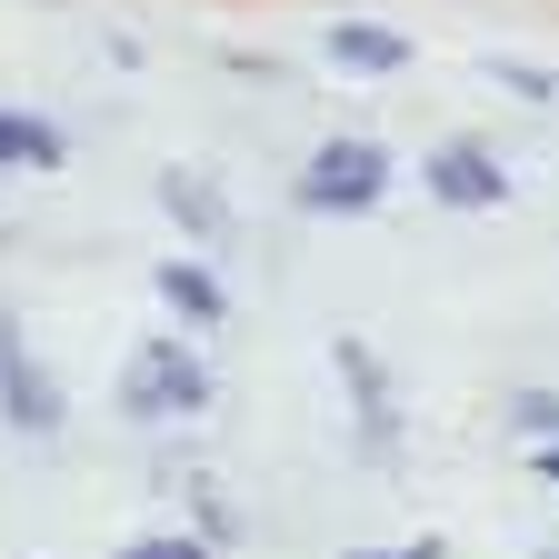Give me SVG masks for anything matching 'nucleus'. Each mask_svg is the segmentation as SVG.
Masks as SVG:
<instances>
[{
	"label": "nucleus",
	"mask_w": 559,
	"mask_h": 559,
	"mask_svg": "<svg viewBox=\"0 0 559 559\" xmlns=\"http://www.w3.org/2000/svg\"><path fill=\"white\" fill-rule=\"evenodd\" d=\"M120 409H130V419H200V409H210L200 349H180V340H140L130 370H120Z\"/></svg>",
	"instance_id": "f257e3e1"
},
{
	"label": "nucleus",
	"mask_w": 559,
	"mask_h": 559,
	"mask_svg": "<svg viewBox=\"0 0 559 559\" xmlns=\"http://www.w3.org/2000/svg\"><path fill=\"white\" fill-rule=\"evenodd\" d=\"M380 190H390V151L380 140H320V151L300 160V200L310 210H380Z\"/></svg>",
	"instance_id": "f03ea898"
},
{
	"label": "nucleus",
	"mask_w": 559,
	"mask_h": 559,
	"mask_svg": "<svg viewBox=\"0 0 559 559\" xmlns=\"http://www.w3.org/2000/svg\"><path fill=\"white\" fill-rule=\"evenodd\" d=\"M0 419H11V430H31V440L60 430V380L40 370V349L21 340V320H0Z\"/></svg>",
	"instance_id": "7ed1b4c3"
},
{
	"label": "nucleus",
	"mask_w": 559,
	"mask_h": 559,
	"mask_svg": "<svg viewBox=\"0 0 559 559\" xmlns=\"http://www.w3.org/2000/svg\"><path fill=\"white\" fill-rule=\"evenodd\" d=\"M430 190L450 210H500L510 170H500V151H479V140H440V151H430Z\"/></svg>",
	"instance_id": "20e7f679"
},
{
	"label": "nucleus",
	"mask_w": 559,
	"mask_h": 559,
	"mask_svg": "<svg viewBox=\"0 0 559 559\" xmlns=\"http://www.w3.org/2000/svg\"><path fill=\"white\" fill-rule=\"evenodd\" d=\"M340 70H380V81H400L409 70V40L400 31H380V21H330V40H320Z\"/></svg>",
	"instance_id": "39448f33"
},
{
	"label": "nucleus",
	"mask_w": 559,
	"mask_h": 559,
	"mask_svg": "<svg viewBox=\"0 0 559 559\" xmlns=\"http://www.w3.org/2000/svg\"><path fill=\"white\" fill-rule=\"evenodd\" d=\"M60 160H70L60 120H40V110H0V170H60Z\"/></svg>",
	"instance_id": "423d86ee"
},
{
	"label": "nucleus",
	"mask_w": 559,
	"mask_h": 559,
	"mask_svg": "<svg viewBox=\"0 0 559 559\" xmlns=\"http://www.w3.org/2000/svg\"><path fill=\"white\" fill-rule=\"evenodd\" d=\"M160 210L190 240H230V210H221V190H210L200 170H160Z\"/></svg>",
	"instance_id": "0eeeda50"
},
{
	"label": "nucleus",
	"mask_w": 559,
	"mask_h": 559,
	"mask_svg": "<svg viewBox=\"0 0 559 559\" xmlns=\"http://www.w3.org/2000/svg\"><path fill=\"white\" fill-rule=\"evenodd\" d=\"M160 300H170L180 320H200V330H210V320H230V300H221V280H210L200 260H160Z\"/></svg>",
	"instance_id": "6e6552de"
},
{
	"label": "nucleus",
	"mask_w": 559,
	"mask_h": 559,
	"mask_svg": "<svg viewBox=\"0 0 559 559\" xmlns=\"http://www.w3.org/2000/svg\"><path fill=\"white\" fill-rule=\"evenodd\" d=\"M340 370H349V390H360V419H370V440H390V380H380V360L360 340H340Z\"/></svg>",
	"instance_id": "1a4fd4ad"
},
{
	"label": "nucleus",
	"mask_w": 559,
	"mask_h": 559,
	"mask_svg": "<svg viewBox=\"0 0 559 559\" xmlns=\"http://www.w3.org/2000/svg\"><path fill=\"white\" fill-rule=\"evenodd\" d=\"M489 81H500L510 100H530V110H549V100H559V70H539V60H489Z\"/></svg>",
	"instance_id": "9d476101"
},
{
	"label": "nucleus",
	"mask_w": 559,
	"mask_h": 559,
	"mask_svg": "<svg viewBox=\"0 0 559 559\" xmlns=\"http://www.w3.org/2000/svg\"><path fill=\"white\" fill-rule=\"evenodd\" d=\"M510 419H520L530 440H559V390H520V400H510Z\"/></svg>",
	"instance_id": "9b49d317"
},
{
	"label": "nucleus",
	"mask_w": 559,
	"mask_h": 559,
	"mask_svg": "<svg viewBox=\"0 0 559 559\" xmlns=\"http://www.w3.org/2000/svg\"><path fill=\"white\" fill-rule=\"evenodd\" d=\"M120 559H210V549H200V539H130Z\"/></svg>",
	"instance_id": "f8f14e48"
},
{
	"label": "nucleus",
	"mask_w": 559,
	"mask_h": 559,
	"mask_svg": "<svg viewBox=\"0 0 559 559\" xmlns=\"http://www.w3.org/2000/svg\"><path fill=\"white\" fill-rule=\"evenodd\" d=\"M349 559H450L440 539H400V549H349Z\"/></svg>",
	"instance_id": "ddd939ff"
},
{
	"label": "nucleus",
	"mask_w": 559,
	"mask_h": 559,
	"mask_svg": "<svg viewBox=\"0 0 559 559\" xmlns=\"http://www.w3.org/2000/svg\"><path fill=\"white\" fill-rule=\"evenodd\" d=\"M539 479H549V489H559V440H539Z\"/></svg>",
	"instance_id": "4468645a"
},
{
	"label": "nucleus",
	"mask_w": 559,
	"mask_h": 559,
	"mask_svg": "<svg viewBox=\"0 0 559 559\" xmlns=\"http://www.w3.org/2000/svg\"><path fill=\"white\" fill-rule=\"evenodd\" d=\"M549 559H559V549H549Z\"/></svg>",
	"instance_id": "2eb2a0df"
}]
</instances>
